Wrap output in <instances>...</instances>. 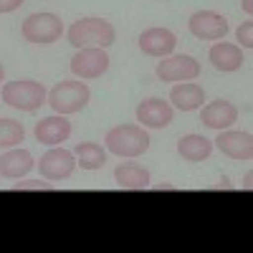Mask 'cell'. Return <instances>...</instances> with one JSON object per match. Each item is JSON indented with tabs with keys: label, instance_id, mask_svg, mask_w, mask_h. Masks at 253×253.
<instances>
[{
	"label": "cell",
	"instance_id": "obj_12",
	"mask_svg": "<svg viewBox=\"0 0 253 253\" xmlns=\"http://www.w3.org/2000/svg\"><path fill=\"white\" fill-rule=\"evenodd\" d=\"M172 117L175 112L165 99H144L137 107V122L142 126H150V129H165L172 122Z\"/></svg>",
	"mask_w": 253,
	"mask_h": 253
},
{
	"label": "cell",
	"instance_id": "obj_23",
	"mask_svg": "<svg viewBox=\"0 0 253 253\" xmlns=\"http://www.w3.org/2000/svg\"><path fill=\"white\" fill-rule=\"evenodd\" d=\"M13 190L15 193H20V190H53V185L51 182H41V180H26V182H15L13 185Z\"/></svg>",
	"mask_w": 253,
	"mask_h": 253
},
{
	"label": "cell",
	"instance_id": "obj_4",
	"mask_svg": "<svg viewBox=\"0 0 253 253\" xmlns=\"http://www.w3.org/2000/svg\"><path fill=\"white\" fill-rule=\"evenodd\" d=\"M91 99V91L89 86L84 81H61L56 84V86L48 91V104H51V109L56 114H63V117H69V114H76L81 109H86V104Z\"/></svg>",
	"mask_w": 253,
	"mask_h": 253
},
{
	"label": "cell",
	"instance_id": "obj_21",
	"mask_svg": "<svg viewBox=\"0 0 253 253\" xmlns=\"http://www.w3.org/2000/svg\"><path fill=\"white\" fill-rule=\"evenodd\" d=\"M26 139V129L23 124L15 119H0V150H10V147H18Z\"/></svg>",
	"mask_w": 253,
	"mask_h": 253
},
{
	"label": "cell",
	"instance_id": "obj_14",
	"mask_svg": "<svg viewBox=\"0 0 253 253\" xmlns=\"http://www.w3.org/2000/svg\"><path fill=\"white\" fill-rule=\"evenodd\" d=\"M71 137V122L63 117V114H53V117H46L36 124V139L41 144H48V147H56L61 142H66Z\"/></svg>",
	"mask_w": 253,
	"mask_h": 253
},
{
	"label": "cell",
	"instance_id": "obj_18",
	"mask_svg": "<svg viewBox=\"0 0 253 253\" xmlns=\"http://www.w3.org/2000/svg\"><path fill=\"white\" fill-rule=\"evenodd\" d=\"M208 58L218 71H238L243 66V51L236 43H225V41H218V43L210 48Z\"/></svg>",
	"mask_w": 253,
	"mask_h": 253
},
{
	"label": "cell",
	"instance_id": "obj_25",
	"mask_svg": "<svg viewBox=\"0 0 253 253\" xmlns=\"http://www.w3.org/2000/svg\"><path fill=\"white\" fill-rule=\"evenodd\" d=\"M243 10L251 15V10H253V8H251V0H243Z\"/></svg>",
	"mask_w": 253,
	"mask_h": 253
},
{
	"label": "cell",
	"instance_id": "obj_5",
	"mask_svg": "<svg viewBox=\"0 0 253 253\" xmlns=\"http://www.w3.org/2000/svg\"><path fill=\"white\" fill-rule=\"evenodd\" d=\"M20 33L31 43H53L63 33V20L56 13H33L23 20Z\"/></svg>",
	"mask_w": 253,
	"mask_h": 253
},
{
	"label": "cell",
	"instance_id": "obj_8",
	"mask_svg": "<svg viewBox=\"0 0 253 253\" xmlns=\"http://www.w3.org/2000/svg\"><path fill=\"white\" fill-rule=\"evenodd\" d=\"M190 33L200 41H223L228 33V20L215 10H198L187 20Z\"/></svg>",
	"mask_w": 253,
	"mask_h": 253
},
{
	"label": "cell",
	"instance_id": "obj_9",
	"mask_svg": "<svg viewBox=\"0 0 253 253\" xmlns=\"http://www.w3.org/2000/svg\"><path fill=\"white\" fill-rule=\"evenodd\" d=\"M38 170L46 180H66L76 170V157H74V152L63 150V147H51V150L41 157Z\"/></svg>",
	"mask_w": 253,
	"mask_h": 253
},
{
	"label": "cell",
	"instance_id": "obj_7",
	"mask_svg": "<svg viewBox=\"0 0 253 253\" xmlns=\"http://www.w3.org/2000/svg\"><path fill=\"white\" fill-rule=\"evenodd\" d=\"M107 69H109L107 48H96V46L79 48V53L71 58V71H74V76H79L81 81L99 79L101 74H107Z\"/></svg>",
	"mask_w": 253,
	"mask_h": 253
},
{
	"label": "cell",
	"instance_id": "obj_20",
	"mask_svg": "<svg viewBox=\"0 0 253 253\" xmlns=\"http://www.w3.org/2000/svg\"><path fill=\"white\" fill-rule=\"evenodd\" d=\"M74 157L79 160L81 170H101L107 162V150L96 142H79L74 147Z\"/></svg>",
	"mask_w": 253,
	"mask_h": 253
},
{
	"label": "cell",
	"instance_id": "obj_1",
	"mask_svg": "<svg viewBox=\"0 0 253 253\" xmlns=\"http://www.w3.org/2000/svg\"><path fill=\"white\" fill-rule=\"evenodd\" d=\"M69 43L74 48H109L117 38V31L109 20H101V18H81L69 28Z\"/></svg>",
	"mask_w": 253,
	"mask_h": 253
},
{
	"label": "cell",
	"instance_id": "obj_13",
	"mask_svg": "<svg viewBox=\"0 0 253 253\" xmlns=\"http://www.w3.org/2000/svg\"><path fill=\"white\" fill-rule=\"evenodd\" d=\"M200 122L205 126H210V129H228V126H233L238 122V109L236 104H230L225 99H215L210 101L208 107H203L200 112Z\"/></svg>",
	"mask_w": 253,
	"mask_h": 253
},
{
	"label": "cell",
	"instance_id": "obj_11",
	"mask_svg": "<svg viewBox=\"0 0 253 253\" xmlns=\"http://www.w3.org/2000/svg\"><path fill=\"white\" fill-rule=\"evenodd\" d=\"M177 46V38L172 31L167 28H147L142 36H139V48L142 53L152 56V58H165V56H172Z\"/></svg>",
	"mask_w": 253,
	"mask_h": 253
},
{
	"label": "cell",
	"instance_id": "obj_17",
	"mask_svg": "<svg viewBox=\"0 0 253 253\" xmlns=\"http://www.w3.org/2000/svg\"><path fill=\"white\" fill-rule=\"evenodd\" d=\"M114 182L122 190H144L150 185V170L139 162H122L114 170Z\"/></svg>",
	"mask_w": 253,
	"mask_h": 253
},
{
	"label": "cell",
	"instance_id": "obj_16",
	"mask_svg": "<svg viewBox=\"0 0 253 253\" xmlns=\"http://www.w3.org/2000/svg\"><path fill=\"white\" fill-rule=\"evenodd\" d=\"M170 101L180 112H195V109L203 107L205 91L195 81H180L177 86H172V91H170Z\"/></svg>",
	"mask_w": 253,
	"mask_h": 253
},
{
	"label": "cell",
	"instance_id": "obj_2",
	"mask_svg": "<svg viewBox=\"0 0 253 253\" xmlns=\"http://www.w3.org/2000/svg\"><path fill=\"white\" fill-rule=\"evenodd\" d=\"M104 142H107V150L119 157H139L150 150L152 139L139 124H119L107 132Z\"/></svg>",
	"mask_w": 253,
	"mask_h": 253
},
{
	"label": "cell",
	"instance_id": "obj_3",
	"mask_svg": "<svg viewBox=\"0 0 253 253\" xmlns=\"http://www.w3.org/2000/svg\"><path fill=\"white\" fill-rule=\"evenodd\" d=\"M48 94L43 89L41 81L33 79H18V81H8L3 84V101L13 109L20 112H36L46 104Z\"/></svg>",
	"mask_w": 253,
	"mask_h": 253
},
{
	"label": "cell",
	"instance_id": "obj_15",
	"mask_svg": "<svg viewBox=\"0 0 253 253\" xmlns=\"http://www.w3.org/2000/svg\"><path fill=\"white\" fill-rule=\"evenodd\" d=\"M33 155L28 150H18V147H10L8 152L0 155V177L5 180H20L23 175H28L33 170Z\"/></svg>",
	"mask_w": 253,
	"mask_h": 253
},
{
	"label": "cell",
	"instance_id": "obj_10",
	"mask_svg": "<svg viewBox=\"0 0 253 253\" xmlns=\"http://www.w3.org/2000/svg\"><path fill=\"white\" fill-rule=\"evenodd\" d=\"M215 147L230 160L238 162H251L253 157V137L248 132H238V129H220V134L213 139Z\"/></svg>",
	"mask_w": 253,
	"mask_h": 253
},
{
	"label": "cell",
	"instance_id": "obj_24",
	"mask_svg": "<svg viewBox=\"0 0 253 253\" xmlns=\"http://www.w3.org/2000/svg\"><path fill=\"white\" fill-rule=\"evenodd\" d=\"M23 3H26V0H0V13H13Z\"/></svg>",
	"mask_w": 253,
	"mask_h": 253
},
{
	"label": "cell",
	"instance_id": "obj_19",
	"mask_svg": "<svg viewBox=\"0 0 253 253\" xmlns=\"http://www.w3.org/2000/svg\"><path fill=\"white\" fill-rule=\"evenodd\" d=\"M213 152V139H208L203 134H185L177 142V155L185 162H203Z\"/></svg>",
	"mask_w": 253,
	"mask_h": 253
},
{
	"label": "cell",
	"instance_id": "obj_26",
	"mask_svg": "<svg viewBox=\"0 0 253 253\" xmlns=\"http://www.w3.org/2000/svg\"><path fill=\"white\" fill-rule=\"evenodd\" d=\"M5 79V69H3V63H0V81Z\"/></svg>",
	"mask_w": 253,
	"mask_h": 253
},
{
	"label": "cell",
	"instance_id": "obj_22",
	"mask_svg": "<svg viewBox=\"0 0 253 253\" xmlns=\"http://www.w3.org/2000/svg\"><path fill=\"white\" fill-rule=\"evenodd\" d=\"M236 38H238V43H241L246 51H251V48H253V23H251V20H243V23L238 26Z\"/></svg>",
	"mask_w": 253,
	"mask_h": 253
},
{
	"label": "cell",
	"instance_id": "obj_6",
	"mask_svg": "<svg viewBox=\"0 0 253 253\" xmlns=\"http://www.w3.org/2000/svg\"><path fill=\"white\" fill-rule=\"evenodd\" d=\"M157 79L162 84H175V81H193L200 76V63L193 58V56H185V53H177V56H165L157 69H155Z\"/></svg>",
	"mask_w": 253,
	"mask_h": 253
}]
</instances>
